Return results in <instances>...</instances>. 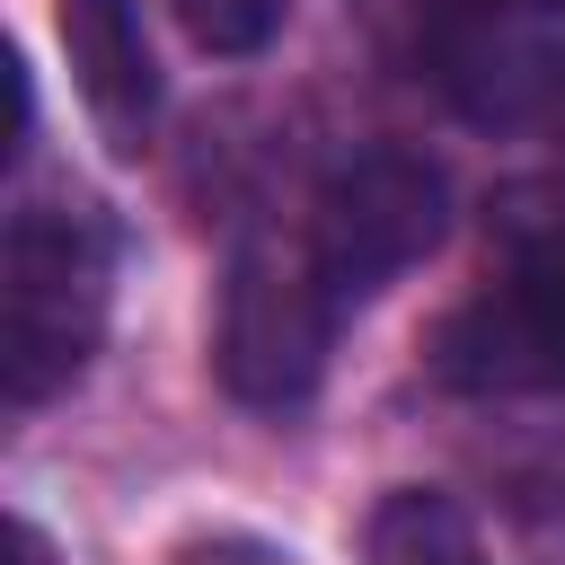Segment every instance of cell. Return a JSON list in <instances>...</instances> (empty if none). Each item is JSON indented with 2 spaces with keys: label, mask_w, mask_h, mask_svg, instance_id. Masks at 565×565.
<instances>
[{
  "label": "cell",
  "mask_w": 565,
  "mask_h": 565,
  "mask_svg": "<svg viewBox=\"0 0 565 565\" xmlns=\"http://www.w3.org/2000/svg\"><path fill=\"white\" fill-rule=\"evenodd\" d=\"M106 309H115V221L79 194L26 203L0 247V380L18 415H35L88 371Z\"/></svg>",
  "instance_id": "1"
},
{
  "label": "cell",
  "mask_w": 565,
  "mask_h": 565,
  "mask_svg": "<svg viewBox=\"0 0 565 565\" xmlns=\"http://www.w3.org/2000/svg\"><path fill=\"white\" fill-rule=\"evenodd\" d=\"M327 327H335V291L309 265V247H282V238H238L230 247L212 371L238 406H256V415L309 406V388L327 371Z\"/></svg>",
  "instance_id": "2"
},
{
  "label": "cell",
  "mask_w": 565,
  "mask_h": 565,
  "mask_svg": "<svg viewBox=\"0 0 565 565\" xmlns=\"http://www.w3.org/2000/svg\"><path fill=\"white\" fill-rule=\"evenodd\" d=\"M441 212H450V185L424 150H397V141L344 150L309 203V265L327 274L335 309L388 291L406 265H424L441 247Z\"/></svg>",
  "instance_id": "3"
},
{
  "label": "cell",
  "mask_w": 565,
  "mask_h": 565,
  "mask_svg": "<svg viewBox=\"0 0 565 565\" xmlns=\"http://www.w3.org/2000/svg\"><path fill=\"white\" fill-rule=\"evenodd\" d=\"M433 380L450 388H565V221L503 247L494 282L459 300L433 335Z\"/></svg>",
  "instance_id": "4"
},
{
  "label": "cell",
  "mask_w": 565,
  "mask_h": 565,
  "mask_svg": "<svg viewBox=\"0 0 565 565\" xmlns=\"http://www.w3.org/2000/svg\"><path fill=\"white\" fill-rule=\"evenodd\" d=\"M406 53L468 124H530L556 71L547 18L556 0H397Z\"/></svg>",
  "instance_id": "5"
},
{
  "label": "cell",
  "mask_w": 565,
  "mask_h": 565,
  "mask_svg": "<svg viewBox=\"0 0 565 565\" xmlns=\"http://www.w3.org/2000/svg\"><path fill=\"white\" fill-rule=\"evenodd\" d=\"M53 18H62V53H71L88 115L115 132V150H141V132L159 115V62L141 35V9L132 0H53Z\"/></svg>",
  "instance_id": "6"
},
{
  "label": "cell",
  "mask_w": 565,
  "mask_h": 565,
  "mask_svg": "<svg viewBox=\"0 0 565 565\" xmlns=\"http://www.w3.org/2000/svg\"><path fill=\"white\" fill-rule=\"evenodd\" d=\"M362 556H371V565H486L477 521H468L450 494H433V486L380 494V512H371V530H362Z\"/></svg>",
  "instance_id": "7"
},
{
  "label": "cell",
  "mask_w": 565,
  "mask_h": 565,
  "mask_svg": "<svg viewBox=\"0 0 565 565\" xmlns=\"http://www.w3.org/2000/svg\"><path fill=\"white\" fill-rule=\"evenodd\" d=\"M168 9H177V26H185L203 53L247 62V53H265V44L282 35V9H291V0H168Z\"/></svg>",
  "instance_id": "8"
},
{
  "label": "cell",
  "mask_w": 565,
  "mask_h": 565,
  "mask_svg": "<svg viewBox=\"0 0 565 565\" xmlns=\"http://www.w3.org/2000/svg\"><path fill=\"white\" fill-rule=\"evenodd\" d=\"M547 141H556V159H565V53H556V71H547V88H539V115H530Z\"/></svg>",
  "instance_id": "9"
},
{
  "label": "cell",
  "mask_w": 565,
  "mask_h": 565,
  "mask_svg": "<svg viewBox=\"0 0 565 565\" xmlns=\"http://www.w3.org/2000/svg\"><path fill=\"white\" fill-rule=\"evenodd\" d=\"M9 539H18V565H44V539H35V521H18Z\"/></svg>",
  "instance_id": "10"
}]
</instances>
